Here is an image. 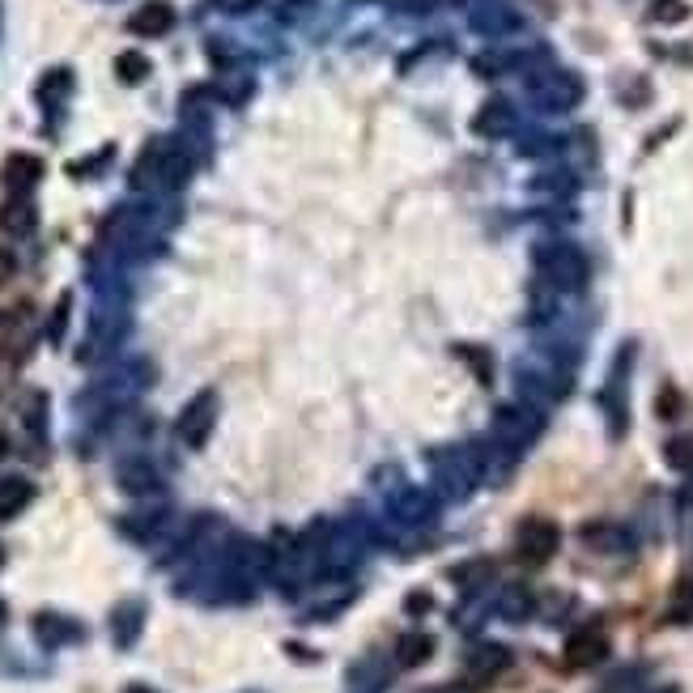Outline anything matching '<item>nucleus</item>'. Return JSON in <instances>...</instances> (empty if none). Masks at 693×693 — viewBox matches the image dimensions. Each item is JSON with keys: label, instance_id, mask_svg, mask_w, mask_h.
Instances as JSON below:
<instances>
[{"label": "nucleus", "instance_id": "1", "mask_svg": "<svg viewBox=\"0 0 693 693\" xmlns=\"http://www.w3.org/2000/svg\"><path fill=\"white\" fill-rule=\"evenodd\" d=\"M213 425H218V391H196L192 400L184 404V413H179V438L200 451L204 443H209V434H213Z\"/></svg>", "mask_w": 693, "mask_h": 693}, {"label": "nucleus", "instance_id": "2", "mask_svg": "<svg viewBox=\"0 0 693 693\" xmlns=\"http://www.w3.org/2000/svg\"><path fill=\"white\" fill-rule=\"evenodd\" d=\"M188 179V157L175 154L171 145H154L137 162V184H162V188H179Z\"/></svg>", "mask_w": 693, "mask_h": 693}, {"label": "nucleus", "instance_id": "3", "mask_svg": "<svg viewBox=\"0 0 693 693\" xmlns=\"http://www.w3.org/2000/svg\"><path fill=\"white\" fill-rule=\"evenodd\" d=\"M557 544H562V532H557L553 519H524L519 532H515V553L524 562H532V566L549 562L557 553Z\"/></svg>", "mask_w": 693, "mask_h": 693}, {"label": "nucleus", "instance_id": "4", "mask_svg": "<svg viewBox=\"0 0 693 693\" xmlns=\"http://www.w3.org/2000/svg\"><path fill=\"white\" fill-rule=\"evenodd\" d=\"M566 668H596L609 655V634L600 625H583L566 638Z\"/></svg>", "mask_w": 693, "mask_h": 693}, {"label": "nucleus", "instance_id": "5", "mask_svg": "<svg viewBox=\"0 0 693 693\" xmlns=\"http://www.w3.org/2000/svg\"><path fill=\"white\" fill-rule=\"evenodd\" d=\"M35 638H39V647H47V651H60L69 643H81L85 630L64 613H39L35 616Z\"/></svg>", "mask_w": 693, "mask_h": 693}, {"label": "nucleus", "instance_id": "6", "mask_svg": "<svg viewBox=\"0 0 693 693\" xmlns=\"http://www.w3.org/2000/svg\"><path fill=\"white\" fill-rule=\"evenodd\" d=\"M171 26H175V9H171L166 0H150V4H141V9L128 17V31H132V35H150V39H154V35H166Z\"/></svg>", "mask_w": 693, "mask_h": 693}, {"label": "nucleus", "instance_id": "7", "mask_svg": "<svg viewBox=\"0 0 693 693\" xmlns=\"http://www.w3.org/2000/svg\"><path fill=\"white\" fill-rule=\"evenodd\" d=\"M141 625H145V604L141 600H124L116 613H111V638H116V647L128 651L141 638Z\"/></svg>", "mask_w": 693, "mask_h": 693}, {"label": "nucleus", "instance_id": "8", "mask_svg": "<svg viewBox=\"0 0 693 693\" xmlns=\"http://www.w3.org/2000/svg\"><path fill=\"white\" fill-rule=\"evenodd\" d=\"M35 498V485L26 477H0V519L22 515Z\"/></svg>", "mask_w": 693, "mask_h": 693}, {"label": "nucleus", "instance_id": "9", "mask_svg": "<svg viewBox=\"0 0 693 693\" xmlns=\"http://www.w3.org/2000/svg\"><path fill=\"white\" fill-rule=\"evenodd\" d=\"M0 179H4L9 188H31L35 179H43V162L35 154H13L9 162H4Z\"/></svg>", "mask_w": 693, "mask_h": 693}, {"label": "nucleus", "instance_id": "10", "mask_svg": "<svg viewBox=\"0 0 693 693\" xmlns=\"http://www.w3.org/2000/svg\"><path fill=\"white\" fill-rule=\"evenodd\" d=\"M583 540L600 553H625L630 549V532L625 528H613V524H587L583 528Z\"/></svg>", "mask_w": 693, "mask_h": 693}, {"label": "nucleus", "instance_id": "11", "mask_svg": "<svg viewBox=\"0 0 693 693\" xmlns=\"http://www.w3.org/2000/svg\"><path fill=\"white\" fill-rule=\"evenodd\" d=\"M119 485H124L128 494H154V490H157V472L150 468V463L128 460V463H119Z\"/></svg>", "mask_w": 693, "mask_h": 693}, {"label": "nucleus", "instance_id": "12", "mask_svg": "<svg viewBox=\"0 0 693 693\" xmlns=\"http://www.w3.org/2000/svg\"><path fill=\"white\" fill-rule=\"evenodd\" d=\"M31 226H35V209H31V200H9V204L0 209V231L26 234Z\"/></svg>", "mask_w": 693, "mask_h": 693}, {"label": "nucleus", "instance_id": "13", "mask_svg": "<svg viewBox=\"0 0 693 693\" xmlns=\"http://www.w3.org/2000/svg\"><path fill=\"white\" fill-rule=\"evenodd\" d=\"M116 73L128 81V85H137V81L150 78V60H145L141 51H124V56L116 60Z\"/></svg>", "mask_w": 693, "mask_h": 693}, {"label": "nucleus", "instance_id": "14", "mask_svg": "<svg viewBox=\"0 0 693 693\" xmlns=\"http://www.w3.org/2000/svg\"><path fill=\"white\" fill-rule=\"evenodd\" d=\"M430 651H434V643H430L425 634H409V638L400 643V659H404L409 668H413V663H422V659H425Z\"/></svg>", "mask_w": 693, "mask_h": 693}, {"label": "nucleus", "instance_id": "15", "mask_svg": "<svg viewBox=\"0 0 693 693\" xmlns=\"http://www.w3.org/2000/svg\"><path fill=\"white\" fill-rule=\"evenodd\" d=\"M502 663H506V651H498V647H485V651L472 655V672H477V677H490V672H498Z\"/></svg>", "mask_w": 693, "mask_h": 693}, {"label": "nucleus", "instance_id": "16", "mask_svg": "<svg viewBox=\"0 0 693 693\" xmlns=\"http://www.w3.org/2000/svg\"><path fill=\"white\" fill-rule=\"evenodd\" d=\"M528 609H532V596H528L524 587H510V591L502 596V613L506 616H528Z\"/></svg>", "mask_w": 693, "mask_h": 693}, {"label": "nucleus", "instance_id": "17", "mask_svg": "<svg viewBox=\"0 0 693 693\" xmlns=\"http://www.w3.org/2000/svg\"><path fill=\"white\" fill-rule=\"evenodd\" d=\"M655 22H681L685 17V4L681 0H655Z\"/></svg>", "mask_w": 693, "mask_h": 693}, {"label": "nucleus", "instance_id": "18", "mask_svg": "<svg viewBox=\"0 0 693 693\" xmlns=\"http://www.w3.org/2000/svg\"><path fill=\"white\" fill-rule=\"evenodd\" d=\"M9 277H13V256H9V251H0V285H4Z\"/></svg>", "mask_w": 693, "mask_h": 693}, {"label": "nucleus", "instance_id": "19", "mask_svg": "<svg viewBox=\"0 0 693 693\" xmlns=\"http://www.w3.org/2000/svg\"><path fill=\"white\" fill-rule=\"evenodd\" d=\"M124 693H157V690H150V685H128Z\"/></svg>", "mask_w": 693, "mask_h": 693}, {"label": "nucleus", "instance_id": "20", "mask_svg": "<svg viewBox=\"0 0 693 693\" xmlns=\"http://www.w3.org/2000/svg\"><path fill=\"white\" fill-rule=\"evenodd\" d=\"M4 456H9V438L0 434V460H4Z\"/></svg>", "mask_w": 693, "mask_h": 693}, {"label": "nucleus", "instance_id": "21", "mask_svg": "<svg viewBox=\"0 0 693 693\" xmlns=\"http://www.w3.org/2000/svg\"><path fill=\"white\" fill-rule=\"evenodd\" d=\"M4 621H9V609H4V600H0V630H4Z\"/></svg>", "mask_w": 693, "mask_h": 693}, {"label": "nucleus", "instance_id": "22", "mask_svg": "<svg viewBox=\"0 0 693 693\" xmlns=\"http://www.w3.org/2000/svg\"><path fill=\"white\" fill-rule=\"evenodd\" d=\"M0 562H4V553H0Z\"/></svg>", "mask_w": 693, "mask_h": 693}]
</instances>
